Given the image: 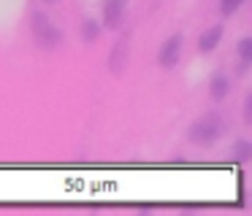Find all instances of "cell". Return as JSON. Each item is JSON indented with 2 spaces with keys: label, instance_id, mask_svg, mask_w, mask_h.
Returning a JSON list of instances; mask_svg holds the SVG:
<instances>
[{
  "label": "cell",
  "instance_id": "52a82bcc",
  "mask_svg": "<svg viewBox=\"0 0 252 216\" xmlns=\"http://www.w3.org/2000/svg\"><path fill=\"white\" fill-rule=\"evenodd\" d=\"M82 35H84V41H87V43H93L95 38L100 35V22L87 19V22H84V27H82Z\"/></svg>",
  "mask_w": 252,
  "mask_h": 216
},
{
  "label": "cell",
  "instance_id": "7a4b0ae2",
  "mask_svg": "<svg viewBox=\"0 0 252 216\" xmlns=\"http://www.w3.org/2000/svg\"><path fill=\"white\" fill-rule=\"evenodd\" d=\"M30 30H33V35H35V43L44 46V49H55L57 43L63 41V32L52 25L46 14H33V19H30Z\"/></svg>",
  "mask_w": 252,
  "mask_h": 216
},
{
  "label": "cell",
  "instance_id": "8992f818",
  "mask_svg": "<svg viewBox=\"0 0 252 216\" xmlns=\"http://www.w3.org/2000/svg\"><path fill=\"white\" fill-rule=\"evenodd\" d=\"M228 89H230V84H228V79H225V76H214L212 84H209V92H212L214 100H225Z\"/></svg>",
  "mask_w": 252,
  "mask_h": 216
},
{
  "label": "cell",
  "instance_id": "30bf717a",
  "mask_svg": "<svg viewBox=\"0 0 252 216\" xmlns=\"http://www.w3.org/2000/svg\"><path fill=\"white\" fill-rule=\"evenodd\" d=\"M241 3H244V0H222L220 5H222V14H225V16H230V14H236V11H239V5H241Z\"/></svg>",
  "mask_w": 252,
  "mask_h": 216
},
{
  "label": "cell",
  "instance_id": "ba28073f",
  "mask_svg": "<svg viewBox=\"0 0 252 216\" xmlns=\"http://www.w3.org/2000/svg\"><path fill=\"white\" fill-rule=\"evenodd\" d=\"M250 151H252V146L247 143V140H239V143L233 146V160H239V162L250 160Z\"/></svg>",
  "mask_w": 252,
  "mask_h": 216
},
{
  "label": "cell",
  "instance_id": "9c48e42d",
  "mask_svg": "<svg viewBox=\"0 0 252 216\" xmlns=\"http://www.w3.org/2000/svg\"><path fill=\"white\" fill-rule=\"evenodd\" d=\"M239 54H241L244 62H250V59H252V38H241V41H239Z\"/></svg>",
  "mask_w": 252,
  "mask_h": 216
},
{
  "label": "cell",
  "instance_id": "277c9868",
  "mask_svg": "<svg viewBox=\"0 0 252 216\" xmlns=\"http://www.w3.org/2000/svg\"><path fill=\"white\" fill-rule=\"evenodd\" d=\"M125 8H127V0H106L103 3V25L106 27H117L122 22Z\"/></svg>",
  "mask_w": 252,
  "mask_h": 216
},
{
  "label": "cell",
  "instance_id": "7c38bea8",
  "mask_svg": "<svg viewBox=\"0 0 252 216\" xmlns=\"http://www.w3.org/2000/svg\"><path fill=\"white\" fill-rule=\"evenodd\" d=\"M44 3H55V0H44Z\"/></svg>",
  "mask_w": 252,
  "mask_h": 216
},
{
  "label": "cell",
  "instance_id": "6da1fadb",
  "mask_svg": "<svg viewBox=\"0 0 252 216\" xmlns=\"http://www.w3.org/2000/svg\"><path fill=\"white\" fill-rule=\"evenodd\" d=\"M222 133H225V119L217 111H209L190 127V140L198 146H212Z\"/></svg>",
  "mask_w": 252,
  "mask_h": 216
},
{
  "label": "cell",
  "instance_id": "3957f363",
  "mask_svg": "<svg viewBox=\"0 0 252 216\" xmlns=\"http://www.w3.org/2000/svg\"><path fill=\"white\" fill-rule=\"evenodd\" d=\"M179 54H182V35H171L168 41L160 46V54H158V62L163 68H174L179 62Z\"/></svg>",
  "mask_w": 252,
  "mask_h": 216
},
{
  "label": "cell",
  "instance_id": "5b68a950",
  "mask_svg": "<svg viewBox=\"0 0 252 216\" xmlns=\"http://www.w3.org/2000/svg\"><path fill=\"white\" fill-rule=\"evenodd\" d=\"M220 38H222V25H212L209 30L201 32V38H198V49L201 52H214L220 43Z\"/></svg>",
  "mask_w": 252,
  "mask_h": 216
},
{
  "label": "cell",
  "instance_id": "8fae6325",
  "mask_svg": "<svg viewBox=\"0 0 252 216\" xmlns=\"http://www.w3.org/2000/svg\"><path fill=\"white\" fill-rule=\"evenodd\" d=\"M247 122H252V97H247Z\"/></svg>",
  "mask_w": 252,
  "mask_h": 216
}]
</instances>
